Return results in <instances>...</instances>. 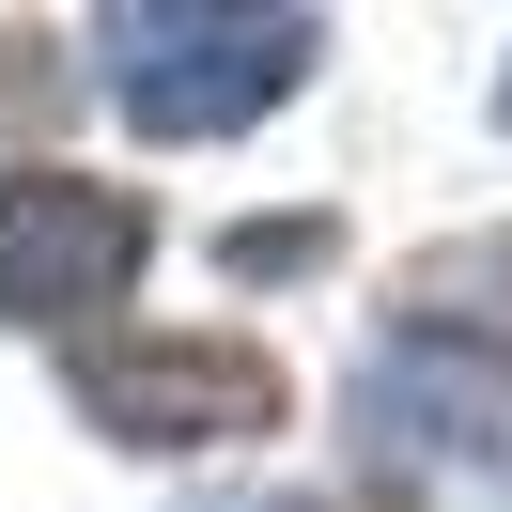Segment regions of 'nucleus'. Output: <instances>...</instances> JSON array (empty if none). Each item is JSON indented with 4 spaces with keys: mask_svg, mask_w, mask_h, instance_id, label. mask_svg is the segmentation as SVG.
Instances as JSON below:
<instances>
[{
    "mask_svg": "<svg viewBox=\"0 0 512 512\" xmlns=\"http://www.w3.org/2000/svg\"><path fill=\"white\" fill-rule=\"evenodd\" d=\"M109 47H125V78L109 94L140 109L156 140H233L264 125V109L311 78V16H218V0H171V16H109Z\"/></svg>",
    "mask_w": 512,
    "mask_h": 512,
    "instance_id": "nucleus-1",
    "label": "nucleus"
},
{
    "mask_svg": "<svg viewBox=\"0 0 512 512\" xmlns=\"http://www.w3.org/2000/svg\"><path fill=\"white\" fill-rule=\"evenodd\" d=\"M78 404H94V435L125 450H233V435H280V357L264 342H218V326H140V342H78Z\"/></svg>",
    "mask_w": 512,
    "mask_h": 512,
    "instance_id": "nucleus-2",
    "label": "nucleus"
},
{
    "mask_svg": "<svg viewBox=\"0 0 512 512\" xmlns=\"http://www.w3.org/2000/svg\"><path fill=\"white\" fill-rule=\"evenodd\" d=\"M140 249H156V218H140L125 187H94V171H16V187H0V326L125 311Z\"/></svg>",
    "mask_w": 512,
    "mask_h": 512,
    "instance_id": "nucleus-3",
    "label": "nucleus"
},
{
    "mask_svg": "<svg viewBox=\"0 0 512 512\" xmlns=\"http://www.w3.org/2000/svg\"><path fill=\"white\" fill-rule=\"evenodd\" d=\"M404 342H512V233H466V249L404 264Z\"/></svg>",
    "mask_w": 512,
    "mask_h": 512,
    "instance_id": "nucleus-4",
    "label": "nucleus"
},
{
    "mask_svg": "<svg viewBox=\"0 0 512 512\" xmlns=\"http://www.w3.org/2000/svg\"><path fill=\"white\" fill-rule=\"evenodd\" d=\"M47 125H63V47L32 16H0V156H32Z\"/></svg>",
    "mask_w": 512,
    "mask_h": 512,
    "instance_id": "nucleus-5",
    "label": "nucleus"
},
{
    "mask_svg": "<svg viewBox=\"0 0 512 512\" xmlns=\"http://www.w3.org/2000/svg\"><path fill=\"white\" fill-rule=\"evenodd\" d=\"M218 264H233V280H280V264H326V218H249V233H218Z\"/></svg>",
    "mask_w": 512,
    "mask_h": 512,
    "instance_id": "nucleus-6",
    "label": "nucleus"
},
{
    "mask_svg": "<svg viewBox=\"0 0 512 512\" xmlns=\"http://www.w3.org/2000/svg\"><path fill=\"white\" fill-rule=\"evenodd\" d=\"M497 125H512V78H497Z\"/></svg>",
    "mask_w": 512,
    "mask_h": 512,
    "instance_id": "nucleus-7",
    "label": "nucleus"
}]
</instances>
